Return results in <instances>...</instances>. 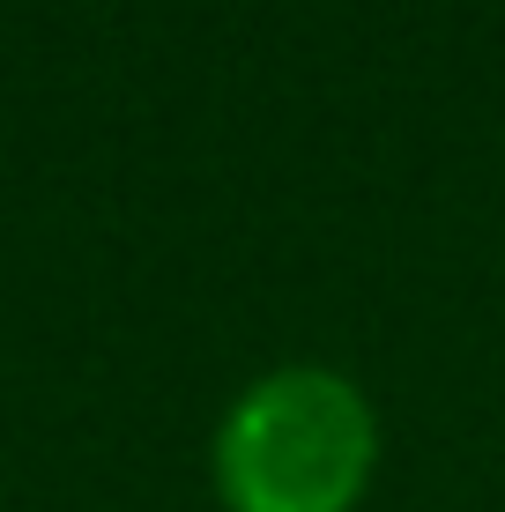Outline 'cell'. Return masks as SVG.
<instances>
[{
  "mask_svg": "<svg viewBox=\"0 0 505 512\" xmlns=\"http://www.w3.org/2000/svg\"><path fill=\"white\" fill-rule=\"evenodd\" d=\"M372 453V409L327 364H283L216 423V483L231 512H350Z\"/></svg>",
  "mask_w": 505,
  "mask_h": 512,
  "instance_id": "1",
  "label": "cell"
}]
</instances>
